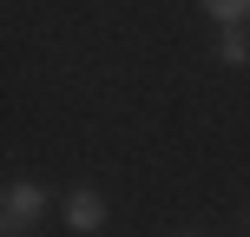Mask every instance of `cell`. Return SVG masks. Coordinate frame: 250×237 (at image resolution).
I'll use <instances>...</instances> for the list:
<instances>
[{"mask_svg": "<svg viewBox=\"0 0 250 237\" xmlns=\"http://www.w3.org/2000/svg\"><path fill=\"white\" fill-rule=\"evenodd\" d=\"M40 211H46V185H33V178H13V185H7V231H26Z\"/></svg>", "mask_w": 250, "mask_h": 237, "instance_id": "cell-1", "label": "cell"}, {"mask_svg": "<svg viewBox=\"0 0 250 237\" xmlns=\"http://www.w3.org/2000/svg\"><path fill=\"white\" fill-rule=\"evenodd\" d=\"M66 224H73L79 237L105 231V198H99V191H73V198H66Z\"/></svg>", "mask_w": 250, "mask_h": 237, "instance_id": "cell-2", "label": "cell"}, {"mask_svg": "<svg viewBox=\"0 0 250 237\" xmlns=\"http://www.w3.org/2000/svg\"><path fill=\"white\" fill-rule=\"evenodd\" d=\"M204 13L224 20V26H244V20H250V0H204Z\"/></svg>", "mask_w": 250, "mask_h": 237, "instance_id": "cell-3", "label": "cell"}, {"mask_svg": "<svg viewBox=\"0 0 250 237\" xmlns=\"http://www.w3.org/2000/svg\"><path fill=\"white\" fill-rule=\"evenodd\" d=\"M217 53H224L230 66H244V60H250V33H244V26H224V40H217Z\"/></svg>", "mask_w": 250, "mask_h": 237, "instance_id": "cell-4", "label": "cell"}]
</instances>
